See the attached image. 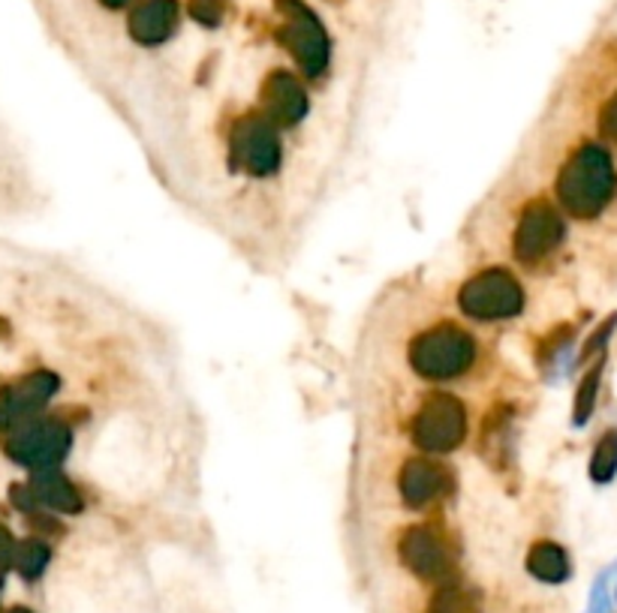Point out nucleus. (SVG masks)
<instances>
[{"instance_id": "f257e3e1", "label": "nucleus", "mask_w": 617, "mask_h": 613, "mask_svg": "<svg viewBox=\"0 0 617 613\" xmlns=\"http://www.w3.org/2000/svg\"><path fill=\"white\" fill-rule=\"evenodd\" d=\"M615 192V168L599 148H584L569 166L563 196L575 214H596Z\"/></svg>"}, {"instance_id": "f03ea898", "label": "nucleus", "mask_w": 617, "mask_h": 613, "mask_svg": "<svg viewBox=\"0 0 617 613\" xmlns=\"http://www.w3.org/2000/svg\"><path fill=\"white\" fill-rule=\"evenodd\" d=\"M178 27V3L175 0H139L130 12V34L142 46L166 43Z\"/></svg>"}, {"instance_id": "7ed1b4c3", "label": "nucleus", "mask_w": 617, "mask_h": 613, "mask_svg": "<svg viewBox=\"0 0 617 613\" xmlns=\"http://www.w3.org/2000/svg\"><path fill=\"white\" fill-rule=\"evenodd\" d=\"M226 7H230V0H187L190 19L202 27H218L226 15Z\"/></svg>"}, {"instance_id": "20e7f679", "label": "nucleus", "mask_w": 617, "mask_h": 613, "mask_svg": "<svg viewBox=\"0 0 617 613\" xmlns=\"http://www.w3.org/2000/svg\"><path fill=\"white\" fill-rule=\"evenodd\" d=\"M615 469H617V433H612V436H605L603 445H599V455L593 460V472H596V479H608Z\"/></svg>"}, {"instance_id": "39448f33", "label": "nucleus", "mask_w": 617, "mask_h": 613, "mask_svg": "<svg viewBox=\"0 0 617 613\" xmlns=\"http://www.w3.org/2000/svg\"><path fill=\"white\" fill-rule=\"evenodd\" d=\"M603 132L608 135V139H617V96L612 99V103H608V108H605Z\"/></svg>"}, {"instance_id": "423d86ee", "label": "nucleus", "mask_w": 617, "mask_h": 613, "mask_svg": "<svg viewBox=\"0 0 617 613\" xmlns=\"http://www.w3.org/2000/svg\"><path fill=\"white\" fill-rule=\"evenodd\" d=\"M103 7H109V10H121V7H127L130 0H100Z\"/></svg>"}]
</instances>
